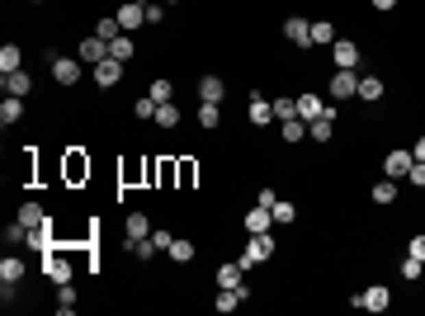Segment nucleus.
<instances>
[{
    "label": "nucleus",
    "instance_id": "obj_4",
    "mask_svg": "<svg viewBox=\"0 0 425 316\" xmlns=\"http://www.w3.org/2000/svg\"><path fill=\"white\" fill-rule=\"evenodd\" d=\"M350 302L364 307V312H387V307H392V293H387V288H364V293L350 297Z\"/></svg>",
    "mask_w": 425,
    "mask_h": 316
},
{
    "label": "nucleus",
    "instance_id": "obj_27",
    "mask_svg": "<svg viewBox=\"0 0 425 316\" xmlns=\"http://www.w3.org/2000/svg\"><path fill=\"white\" fill-rule=\"evenodd\" d=\"M166 255L175 260V265H189V260H194V245H189V241H180V236H175V241H170V250H166Z\"/></svg>",
    "mask_w": 425,
    "mask_h": 316
},
{
    "label": "nucleus",
    "instance_id": "obj_7",
    "mask_svg": "<svg viewBox=\"0 0 425 316\" xmlns=\"http://www.w3.org/2000/svg\"><path fill=\"white\" fill-rule=\"evenodd\" d=\"M76 57H81L85 66H99V62L109 57V42L99 38V34H95V38H81V47H76Z\"/></svg>",
    "mask_w": 425,
    "mask_h": 316
},
{
    "label": "nucleus",
    "instance_id": "obj_28",
    "mask_svg": "<svg viewBox=\"0 0 425 316\" xmlns=\"http://www.w3.org/2000/svg\"><path fill=\"white\" fill-rule=\"evenodd\" d=\"M57 312H62V316L76 312V288H71V283H62V288H57Z\"/></svg>",
    "mask_w": 425,
    "mask_h": 316
},
{
    "label": "nucleus",
    "instance_id": "obj_46",
    "mask_svg": "<svg viewBox=\"0 0 425 316\" xmlns=\"http://www.w3.org/2000/svg\"><path fill=\"white\" fill-rule=\"evenodd\" d=\"M411 156H416V160H425V137L416 142V147H411Z\"/></svg>",
    "mask_w": 425,
    "mask_h": 316
},
{
    "label": "nucleus",
    "instance_id": "obj_30",
    "mask_svg": "<svg viewBox=\"0 0 425 316\" xmlns=\"http://www.w3.org/2000/svg\"><path fill=\"white\" fill-rule=\"evenodd\" d=\"M321 42H326V47L336 42V29H331L326 19H317V24H312V47H321Z\"/></svg>",
    "mask_w": 425,
    "mask_h": 316
},
{
    "label": "nucleus",
    "instance_id": "obj_42",
    "mask_svg": "<svg viewBox=\"0 0 425 316\" xmlns=\"http://www.w3.org/2000/svg\"><path fill=\"white\" fill-rule=\"evenodd\" d=\"M175 175H180V184H194V160H180Z\"/></svg>",
    "mask_w": 425,
    "mask_h": 316
},
{
    "label": "nucleus",
    "instance_id": "obj_37",
    "mask_svg": "<svg viewBox=\"0 0 425 316\" xmlns=\"http://www.w3.org/2000/svg\"><path fill=\"white\" fill-rule=\"evenodd\" d=\"M151 123H161V127H175V123H180V109H175V99H170V104H161Z\"/></svg>",
    "mask_w": 425,
    "mask_h": 316
},
{
    "label": "nucleus",
    "instance_id": "obj_15",
    "mask_svg": "<svg viewBox=\"0 0 425 316\" xmlns=\"http://www.w3.org/2000/svg\"><path fill=\"white\" fill-rule=\"evenodd\" d=\"M19 119H24V99H19V95H5V104H0V123L14 127Z\"/></svg>",
    "mask_w": 425,
    "mask_h": 316
},
{
    "label": "nucleus",
    "instance_id": "obj_35",
    "mask_svg": "<svg viewBox=\"0 0 425 316\" xmlns=\"http://www.w3.org/2000/svg\"><path fill=\"white\" fill-rule=\"evenodd\" d=\"M199 123H204V127H217V123H222V109L204 99V104H199Z\"/></svg>",
    "mask_w": 425,
    "mask_h": 316
},
{
    "label": "nucleus",
    "instance_id": "obj_47",
    "mask_svg": "<svg viewBox=\"0 0 425 316\" xmlns=\"http://www.w3.org/2000/svg\"><path fill=\"white\" fill-rule=\"evenodd\" d=\"M374 5H378V10H392V5H397V0H374Z\"/></svg>",
    "mask_w": 425,
    "mask_h": 316
},
{
    "label": "nucleus",
    "instance_id": "obj_21",
    "mask_svg": "<svg viewBox=\"0 0 425 316\" xmlns=\"http://www.w3.org/2000/svg\"><path fill=\"white\" fill-rule=\"evenodd\" d=\"M132 52H137V42L127 38V34H119V38L109 42V57H114V62H132Z\"/></svg>",
    "mask_w": 425,
    "mask_h": 316
},
{
    "label": "nucleus",
    "instance_id": "obj_17",
    "mask_svg": "<svg viewBox=\"0 0 425 316\" xmlns=\"http://www.w3.org/2000/svg\"><path fill=\"white\" fill-rule=\"evenodd\" d=\"M0 80H5V95H19V99H24V95H29V85H34L24 71H0Z\"/></svg>",
    "mask_w": 425,
    "mask_h": 316
},
{
    "label": "nucleus",
    "instance_id": "obj_41",
    "mask_svg": "<svg viewBox=\"0 0 425 316\" xmlns=\"http://www.w3.org/2000/svg\"><path fill=\"white\" fill-rule=\"evenodd\" d=\"M66 175H71V180H81V175H90V160L71 156V160H66Z\"/></svg>",
    "mask_w": 425,
    "mask_h": 316
},
{
    "label": "nucleus",
    "instance_id": "obj_3",
    "mask_svg": "<svg viewBox=\"0 0 425 316\" xmlns=\"http://www.w3.org/2000/svg\"><path fill=\"white\" fill-rule=\"evenodd\" d=\"M298 119H336V109H326V99H321V95H312V90H307V95H298Z\"/></svg>",
    "mask_w": 425,
    "mask_h": 316
},
{
    "label": "nucleus",
    "instance_id": "obj_19",
    "mask_svg": "<svg viewBox=\"0 0 425 316\" xmlns=\"http://www.w3.org/2000/svg\"><path fill=\"white\" fill-rule=\"evenodd\" d=\"M19 222H24V227H47V208H42V203H24V208H19Z\"/></svg>",
    "mask_w": 425,
    "mask_h": 316
},
{
    "label": "nucleus",
    "instance_id": "obj_36",
    "mask_svg": "<svg viewBox=\"0 0 425 316\" xmlns=\"http://www.w3.org/2000/svg\"><path fill=\"white\" fill-rule=\"evenodd\" d=\"M397 198V180H378L374 184V203H392Z\"/></svg>",
    "mask_w": 425,
    "mask_h": 316
},
{
    "label": "nucleus",
    "instance_id": "obj_40",
    "mask_svg": "<svg viewBox=\"0 0 425 316\" xmlns=\"http://www.w3.org/2000/svg\"><path fill=\"white\" fill-rule=\"evenodd\" d=\"M421 265H425V260L406 255V260H402V278H411V283H416V278H421Z\"/></svg>",
    "mask_w": 425,
    "mask_h": 316
},
{
    "label": "nucleus",
    "instance_id": "obj_14",
    "mask_svg": "<svg viewBox=\"0 0 425 316\" xmlns=\"http://www.w3.org/2000/svg\"><path fill=\"white\" fill-rule=\"evenodd\" d=\"M269 227H274V212H269V208H260V203H255L251 212H246V232H269Z\"/></svg>",
    "mask_w": 425,
    "mask_h": 316
},
{
    "label": "nucleus",
    "instance_id": "obj_25",
    "mask_svg": "<svg viewBox=\"0 0 425 316\" xmlns=\"http://www.w3.org/2000/svg\"><path fill=\"white\" fill-rule=\"evenodd\" d=\"M147 95H151L156 104H170V99H175V85H170L166 76H156V80H151V90H147Z\"/></svg>",
    "mask_w": 425,
    "mask_h": 316
},
{
    "label": "nucleus",
    "instance_id": "obj_8",
    "mask_svg": "<svg viewBox=\"0 0 425 316\" xmlns=\"http://www.w3.org/2000/svg\"><path fill=\"white\" fill-rule=\"evenodd\" d=\"M331 57H336V71H354V66H359V47H354L350 38L331 42Z\"/></svg>",
    "mask_w": 425,
    "mask_h": 316
},
{
    "label": "nucleus",
    "instance_id": "obj_12",
    "mask_svg": "<svg viewBox=\"0 0 425 316\" xmlns=\"http://www.w3.org/2000/svg\"><path fill=\"white\" fill-rule=\"evenodd\" d=\"M284 34H289V42H298V47H312V24H307V19H289V24H284Z\"/></svg>",
    "mask_w": 425,
    "mask_h": 316
},
{
    "label": "nucleus",
    "instance_id": "obj_18",
    "mask_svg": "<svg viewBox=\"0 0 425 316\" xmlns=\"http://www.w3.org/2000/svg\"><path fill=\"white\" fill-rule=\"evenodd\" d=\"M199 95L208 99V104H222V95H227V85L217 76H199Z\"/></svg>",
    "mask_w": 425,
    "mask_h": 316
},
{
    "label": "nucleus",
    "instance_id": "obj_5",
    "mask_svg": "<svg viewBox=\"0 0 425 316\" xmlns=\"http://www.w3.org/2000/svg\"><path fill=\"white\" fill-rule=\"evenodd\" d=\"M326 95H331V99H350V95H359V76H354V71H336V76H331V85H326Z\"/></svg>",
    "mask_w": 425,
    "mask_h": 316
},
{
    "label": "nucleus",
    "instance_id": "obj_33",
    "mask_svg": "<svg viewBox=\"0 0 425 316\" xmlns=\"http://www.w3.org/2000/svg\"><path fill=\"white\" fill-rule=\"evenodd\" d=\"M274 119H279V123L298 119V95H293V99H289V95H284V99H274Z\"/></svg>",
    "mask_w": 425,
    "mask_h": 316
},
{
    "label": "nucleus",
    "instance_id": "obj_43",
    "mask_svg": "<svg viewBox=\"0 0 425 316\" xmlns=\"http://www.w3.org/2000/svg\"><path fill=\"white\" fill-rule=\"evenodd\" d=\"M406 180H411V184H425V160H411V170H406Z\"/></svg>",
    "mask_w": 425,
    "mask_h": 316
},
{
    "label": "nucleus",
    "instance_id": "obj_38",
    "mask_svg": "<svg viewBox=\"0 0 425 316\" xmlns=\"http://www.w3.org/2000/svg\"><path fill=\"white\" fill-rule=\"evenodd\" d=\"M307 132H312L317 142H331V132H336V127H331V119H312V123H307Z\"/></svg>",
    "mask_w": 425,
    "mask_h": 316
},
{
    "label": "nucleus",
    "instance_id": "obj_11",
    "mask_svg": "<svg viewBox=\"0 0 425 316\" xmlns=\"http://www.w3.org/2000/svg\"><path fill=\"white\" fill-rule=\"evenodd\" d=\"M251 123H255V127H269V123H274V104H269L260 90L251 95Z\"/></svg>",
    "mask_w": 425,
    "mask_h": 316
},
{
    "label": "nucleus",
    "instance_id": "obj_6",
    "mask_svg": "<svg viewBox=\"0 0 425 316\" xmlns=\"http://www.w3.org/2000/svg\"><path fill=\"white\" fill-rule=\"evenodd\" d=\"M119 24H123V34L142 29V24H147V5H142V0H123V5H119Z\"/></svg>",
    "mask_w": 425,
    "mask_h": 316
},
{
    "label": "nucleus",
    "instance_id": "obj_32",
    "mask_svg": "<svg viewBox=\"0 0 425 316\" xmlns=\"http://www.w3.org/2000/svg\"><path fill=\"white\" fill-rule=\"evenodd\" d=\"M269 212H274V222H284V227H289V222L298 217V208L289 203V198H274V208H269Z\"/></svg>",
    "mask_w": 425,
    "mask_h": 316
},
{
    "label": "nucleus",
    "instance_id": "obj_39",
    "mask_svg": "<svg viewBox=\"0 0 425 316\" xmlns=\"http://www.w3.org/2000/svg\"><path fill=\"white\" fill-rule=\"evenodd\" d=\"M156 109H161V104H156L151 95H142V99L132 104V114H137V119H156Z\"/></svg>",
    "mask_w": 425,
    "mask_h": 316
},
{
    "label": "nucleus",
    "instance_id": "obj_9",
    "mask_svg": "<svg viewBox=\"0 0 425 316\" xmlns=\"http://www.w3.org/2000/svg\"><path fill=\"white\" fill-rule=\"evenodd\" d=\"M95 71V85L99 90H109V85H119V76H123V62H114V57H104L99 66H90Z\"/></svg>",
    "mask_w": 425,
    "mask_h": 316
},
{
    "label": "nucleus",
    "instance_id": "obj_2",
    "mask_svg": "<svg viewBox=\"0 0 425 316\" xmlns=\"http://www.w3.org/2000/svg\"><path fill=\"white\" fill-rule=\"evenodd\" d=\"M81 76H85L81 57H52V80H57V85H76Z\"/></svg>",
    "mask_w": 425,
    "mask_h": 316
},
{
    "label": "nucleus",
    "instance_id": "obj_34",
    "mask_svg": "<svg viewBox=\"0 0 425 316\" xmlns=\"http://www.w3.org/2000/svg\"><path fill=\"white\" fill-rule=\"evenodd\" d=\"M132 255H137V260H156L161 250H156V241H151V236H142V241H132Z\"/></svg>",
    "mask_w": 425,
    "mask_h": 316
},
{
    "label": "nucleus",
    "instance_id": "obj_26",
    "mask_svg": "<svg viewBox=\"0 0 425 316\" xmlns=\"http://www.w3.org/2000/svg\"><path fill=\"white\" fill-rule=\"evenodd\" d=\"M95 34H99L104 42H114L119 34H123V24H119V14H109V19H99V24H95Z\"/></svg>",
    "mask_w": 425,
    "mask_h": 316
},
{
    "label": "nucleus",
    "instance_id": "obj_31",
    "mask_svg": "<svg viewBox=\"0 0 425 316\" xmlns=\"http://www.w3.org/2000/svg\"><path fill=\"white\" fill-rule=\"evenodd\" d=\"M359 99H369V104L382 99V80L378 76H364V80H359Z\"/></svg>",
    "mask_w": 425,
    "mask_h": 316
},
{
    "label": "nucleus",
    "instance_id": "obj_22",
    "mask_svg": "<svg viewBox=\"0 0 425 316\" xmlns=\"http://www.w3.org/2000/svg\"><path fill=\"white\" fill-rule=\"evenodd\" d=\"M19 278H24V260L5 255V260H0V283H19Z\"/></svg>",
    "mask_w": 425,
    "mask_h": 316
},
{
    "label": "nucleus",
    "instance_id": "obj_23",
    "mask_svg": "<svg viewBox=\"0 0 425 316\" xmlns=\"http://www.w3.org/2000/svg\"><path fill=\"white\" fill-rule=\"evenodd\" d=\"M241 274H246L241 260H236V265H222V269H217V288H241Z\"/></svg>",
    "mask_w": 425,
    "mask_h": 316
},
{
    "label": "nucleus",
    "instance_id": "obj_45",
    "mask_svg": "<svg viewBox=\"0 0 425 316\" xmlns=\"http://www.w3.org/2000/svg\"><path fill=\"white\" fill-rule=\"evenodd\" d=\"M406 255H416V260H425V232H421V236H411V250H406Z\"/></svg>",
    "mask_w": 425,
    "mask_h": 316
},
{
    "label": "nucleus",
    "instance_id": "obj_16",
    "mask_svg": "<svg viewBox=\"0 0 425 316\" xmlns=\"http://www.w3.org/2000/svg\"><path fill=\"white\" fill-rule=\"evenodd\" d=\"M42 269H47L52 283H71V265H66L62 255H52V250H47V265H42Z\"/></svg>",
    "mask_w": 425,
    "mask_h": 316
},
{
    "label": "nucleus",
    "instance_id": "obj_20",
    "mask_svg": "<svg viewBox=\"0 0 425 316\" xmlns=\"http://www.w3.org/2000/svg\"><path fill=\"white\" fill-rule=\"evenodd\" d=\"M0 71H24V52H19L14 42L0 47Z\"/></svg>",
    "mask_w": 425,
    "mask_h": 316
},
{
    "label": "nucleus",
    "instance_id": "obj_44",
    "mask_svg": "<svg viewBox=\"0 0 425 316\" xmlns=\"http://www.w3.org/2000/svg\"><path fill=\"white\" fill-rule=\"evenodd\" d=\"M151 241H156V250H170V241H175V236H170L166 227H156V232H151Z\"/></svg>",
    "mask_w": 425,
    "mask_h": 316
},
{
    "label": "nucleus",
    "instance_id": "obj_1",
    "mask_svg": "<svg viewBox=\"0 0 425 316\" xmlns=\"http://www.w3.org/2000/svg\"><path fill=\"white\" fill-rule=\"evenodd\" d=\"M265 260H274V236H269V232H255L251 245H246V255H241V269H251V265H265Z\"/></svg>",
    "mask_w": 425,
    "mask_h": 316
},
{
    "label": "nucleus",
    "instance_id": "obj_24",
    "mask_svg": "<svg viewBox=\"0 0 425 316\" xmlns=\"http://www.w3.org/2000/svg\"><path fill=\"white\" fill-rule=\"evenodd\" d=\"M302 137H307V119H284V142H289V147H298Z\"/></svg>",
    "mask_w": 425,
    "mask_h": 316
},
{
    "label": "nucleus",
    "instance_id": "obj_10",
    "mask_svg": "<svg viewBox=\"0 0 425 316\" xmlns=\"http://www.w3.org/2000/svg\"><path fill=\"white\" fill-rule=\"evenodd\" d=\"M151 232H156V227L147 222V212H127V222H123V236H127V245H132V241H142V236H151Z\"/></svg>",
    "mask_w": 425,
    "mask_h": 316
},
{
    "label": "nucleus",
    "instance_id": "obj_29",
    "mask_svg": "<svg viewBox=\"0 0 425 316\" xmlns=\"http://www.w3.org/2000/svg\"><path fill=\"white\" fill-rule=\"evenodd\" d=\"M24 245H34V250L47 255V250H52V232H47V227H29V241H24Z\"/></svg>",
    "mask_w": 425,
    "mask_h": 316
},
{
    "label": "nucleus",
    "instance_id": "obj_13",
    "mask_svg": "<svg viewBox=\"0 0 425 316\" xmlns=\"http://www.w3.org/2000/svg\"><path fill=\"white\" fill-rule=\"evenodd\" d=\"M411 151H387V160H382V170H387V180H397V175H406L411 170Z\"/></svg>",
    "mask_w": 425,
    "mask_h": 316
}]
</instances>
